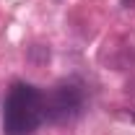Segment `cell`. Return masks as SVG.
<instances>
[{"label":"cell","instance_id":"obj_1","mask_svg":"<svg viewBox=\"0 0 135 135\" xmlns=\"http://www.w3.org/2000/svg\"><path fill=\"white\" fill-rule=\"evenodd\" d=\"M47 60H50V47H44V44H34L31 50H29V62L42 65V62H47Z\"/></svg>","mask_w":135,"mask_h":135}]
</instances>
